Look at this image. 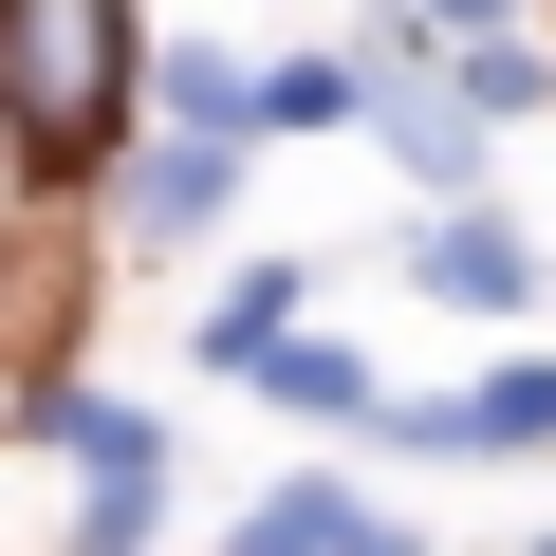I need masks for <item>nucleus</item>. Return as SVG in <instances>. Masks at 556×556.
<instances>
[{
  "instance_id": "f257e3e1",
  "label": "nucleus",
  "mask_w": 556,
  "mask_h": 556,
  "mask_svg": "<svg viewBox=\"0 0 556 556\" xmlns=\"http://www.w3.org/2000/svg\"><path fill=\"white\" fill-rule=\"evenodd\" d=\"M130 112V0H0V130L38 167H93Z\"/></svg>"
},
{
  "instance_id": "f03ea898",
  "label": "nucleus",
  "mask_w": 556,
  "mask_h": 556,
  "mask_svg": "<svg viewBox=\"0 0 556 556\" xmlns=\"http://www.w3.org/2000/svg\"><path fill=\"white\" fill-rule=\"evenodd\" d=\"M371 130L408 149V186H427V204H482V93H464V75H427V56H408V75H371Z\"/></svg>"
},
{
  "instance_id": "7ed1b4c3",
  "label": "nucleus",
  "mask_w": 556,
  "mask_h": 556,
  "mask_svg": "<svg viewBox=\"0 0 556 556\" xmlns=\"http://www.w3.org/2000/svg\"><path fill=\"white\" fill-rule=\"evenodd\" d=\"M56 445L93 464V556H130V538H149V501H167V427H149V408H93V390H56Z\"/></svg>"
},
{
  "instance_id": "20e7f679",
  "label": "nucleus",
  "mask_w": 556,
  "mask_h": 556,
  "mask_svg": "<svg viewBox=\"0 0 556 556\" xmlns=\"http://www.w3.org/2000/svg\"><path fill=\"white\" fill-rule=\"evenodd\" d=\"M241 556H408V519L353 501V482H278V501L241 519Z\"/></svg>"
},
{
  "instance_id": "39448f33",
  "label": "nucleus",
  "mask_w": 556,
  "mask_h": 556,
  "mask_svg": "<svg viewBox=\"0 0 556 556\" xmlns=\"http://www.w3.org/2000/svg\"><path fill=\"white\" fill-rule=\"evenodd\" d=\"M130 223H149V241H204V223H223V130L149 149V167H130Z\"/></svg>"
},
{
  "instance_id": "423d86ee",
  "label": "nucleus",
  "mask_w": 556,
  "mask_h": 556,
  "mask_svg": "<svg viewBox=\"0 0 556 556\" xmlns=\"http://www.w3.org/2000/svg\"><path fill=\"white\" fill-rule=\"evenodd\" d=\"M427 298H482V316H501V298H519V241H501V223H445V241H427Z\"/></svg>"
},
{
  "instance_id": "0eeeda50",
  "label": "nucleus",
  "mask_w": 556,
  "mask_h": 556,
  "mask_svg": "<svg viewBox=\"0 0 556 556\" xmlns=\"http://www.w3.org/2000/svg\"><path fill=\"white\" fill-rule=\"evenodd\" d=\"M149 75H167V112H186V130H241V112H260V75H241V56H149Z\"/></svg>"
},
{
  "instance_id": "6e6552de",
  "label": "nucleus",
  "mask_w": 556,
  "mask_h": 556,
  "mask_svg": "<svg viewBox=\"0 0 556 556\" xmlns=\"http://www.w3.org/2000/svg\"><path fill=\"white\" fill-rule=\"evenodd\" d=\"M278 334H298V278H241V298H223V334H204V353H223V371H260Z\"/></svg>"
},
{
  "instance_id": "1a4fd4ad",
  "label": "nucleus",
  "mask_w": 556,
  "mask_h": 556,
  "mask_svg": "<svg viewBox=\"0 0 556 556\" xmlns=\"http://www.w3.org/2000/svg\"><path fill=\"white\" fill-rule=\"evenodd\" d=\"M260 390H298V408H371V371H353V353H316V334H278V353H260Z\"/></svg>"
},
{
  "instance_id": "9d476101",
  "label": "nucleus",
  "mask_w": 556,
  "mask_h": 556,
  "mask_svg": "<svg viewBox=\"0 0 556 556\" xmlns=\"http://www.w3.org/2000/svg\"><path fill=\"white\" fill-rule=\"evenodd\" d=\"M260 112H278V130H334V112H353V75H334V56H278V93H260Z\"/></svg>"
},
{
  "instance_id": "9b49d317",
  "label": "nucleus",
  "mask_w": 556,
  "mask_h": 556,
  "mask_svg": "<svg viewBox=\"0 0 556 556\" xmlns=\"http://www.w3.org/2000/svg\"><path fill=\"white\" fill-rule=\"evenodd\" d=\"M445 20H501V0H445Z\"/></svg>"
},
{
  "instance_id": "f8f14e48",
  "label": "nucleus",
  "mask_w": 556,
  "mask_h": 556,
  "mask_svg": "<svg viewBox=\"0 0 556 556\" xmlns=\"http://www.w3.org/2000/svg\"><path fill=\"white\" fill-rule=\"evenodd\" d=\"M0 149H20V130H0Z\"/></svg>"
}]
</instances>
